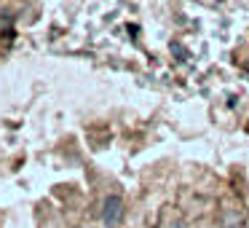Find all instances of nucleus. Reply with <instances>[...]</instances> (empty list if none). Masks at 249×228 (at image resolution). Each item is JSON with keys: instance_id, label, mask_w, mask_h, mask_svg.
<instances>
[{"instance_id": "obj_3", "label": "nucleus", "mask_w": 249, "mask_h": 228, "mask_svg": "<svg viewBox=\"0 0 249 228\" xmlns=\"http://www.w3.org/2000/svg\"><path fill=\"white\" fill-rule=\"evenodd\" d=\"M247 228H249V220H247Z\"/></svg>"}, {"instance_id": "obj_2", "label": "nucleus", "mask_w": 249, "mask_h": 228, "mask_svg": "<svg viewBox=\"0 0 249 228\" xmlns=\"http://www.w3.org/2000/svg\"><path fill=\"white\" fill-rule=\"evenodd\" d=\"M228 228H238V226H228Z\"/></svg>"}, {"instance_id": "obj_1", "label": "nucleus", "mask_w": 249, "mask_h": 228, "mask_svg": "<svg viewBox=\"0 0 249 228\" xmlns=\"http://www.w3.org/2000/svg\"><path fill=\"white\" fill-rule=\"evenodd\" d=\"M124 215H126L124 199H121L118 193H110L107 199L102 201V223H105V228H121Z\"/></svg>"}]
</instances>
